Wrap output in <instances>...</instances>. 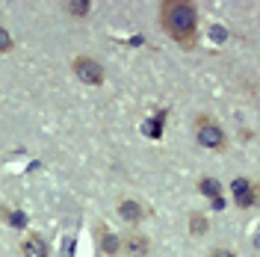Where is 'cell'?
Here are the masks:
<instances>
[{
	"label": "cell",
	"instance_id": "cell-10",
	"mask_svg": "<svg viewBox=\"0 0 260 257\" xmlns=\"http://www.w3.org/2000/svg\"><path fill=\"white\" fill-rule=\"evenodd\" d=\"M204 231H207V216H204V213H192V216H189V234L201 237Z\"/></svg>",
	"mask_w": 260,
	"mask_h": 257
},
{
	"label": "cell",
	"instance_id": "cell-4",
	"mask_svg": "<svg viewBox=\"0 0 260 257\" xmlns=\"http://www.w3.org/2000/svg\"><path fill=\"white\" fill-rule=\"evenodd\" d=\"M21 254L24 257H48V245L39 234H27L21 240Z\"/></svg>",
	"mask_w": 260,
	"mask_h": 257
},
{
	"label": "cell",
	"instance_id": "cell-5",
	"mask_svg": "<svg viewBox=\"0 0 260 257\" xmlns=\"http://www.w3.org/2000/svg\"><path fill=\"white\" fill-rule=\"evenodd\" d=\"M231 189H234V198H237V204H240V207H251V204H254V189H251V183H248L245 177L234 180V183H231Z\"/></svg>",
	"mask_w": 260,
	"mask_h": 257
},
{
	"label": "cell",
	"instance_id": "cell-14",
	"mask_svg": "<svg viewBox=\"0 0 260 257\" xmlns=\"http://www.w3.org/2000/svg\"><path fill=\"white\" fill-rule=\"evenodd\" d=\"M6 50H12V36L0 27V53H6Z\"/></svg>",
	"mask_w": 260,
	"mask_h": 257
},
{
	"label": "cell",
	"instance_id": "cell-12",
	"mask_svg": "<svg viewBox=\"0 0 260 257\" xmlns=\"http://www.w3.org/2000/svg\"><path fill=\"white\" fill-rule=\"evenodd\" d=\"M3 216L9 219V225H15V228L27 225V216H24V213H18V210H3Z\"/></svg>",
	"mask_w": 260,
	"mask_h": 257
},
{
	"label": "cell",
	"instance_id": "cell-1",
	"mask_svg": "<svg viewBox=\"0 0 260 257\" xmlns=\"http://www.w3.org/2000/svg\"><path fill=\"white\" fill-rule=\"evenodd\" d=\"M160 24L178 45L189 48L195 42V27H198V12L189 0H166L160 6Z\"/></svg>",
	"mask_w": 260,
	"mask_h": 257
},
{
	"label": "cell",
	"instance_id": "cell-6",
	"mask_svg": "<svg viewBox=\"0 0 260 257\" xmlns=\"http://www.w3.org/2000/svg\"><path fill=\"white\" fill-rule=\"evenodd\" d=\"M198 189H201V192H204L207 198H210V201H213V207H216V210H219L222 204H225V201H222V186H219V180H213V177H201Z\"/></svg>",
	"mask_w": 260,
	"mask_h": 257
},
{
	"label": "cell",
	"instance_id": "cell-7",
	"mask_svg": "<svg viewBox=\"0 0 260 257\" xmlns=\"http://www.w3.org/2000/svg\"><path fill=\"white\" fill-rule=\"evenodd\" d=\"M121 248H124L127 254H133V257H142V254H148V237L130 234V237H124V240H121Z\"/></svg>",
	"mask_w": 260,
	"mask_h": 257
},
{
	"label": "cell",
	"instance_id": "cell-15",
	"mask_svg": "<svg viewBox=\"0 0 260 257\" xmlns=\"http://www.w3.org/2000/svg\"><path fill=\"white\" fill-rule=\"evenodd\" d=\"M210 257H237V254H234V251H228V248H213Z\"/></svg>",
	"mask_w": 260,
	"mask_h": 257
},
{
	"label": "cell",
	"instance_id": "cell-13",
	"mask_svg": "<svg viewBox=\"0 0 260 257\" xmlns=\"http://www.w3.org/2000/svg\"><path fill=\"white\" fill-rule=\"evenodd\" d=\"M68 12H71V15H86V12H89V0H77V3L71 0V3H68Z\"/></svg>",
	"mask_w": 260,
	"mask_h": 257
},
{
	"label": "cell",
	"instance_id": "cell-2",
	"mask_svg": "<svg viewBox=\"0 0 260 257\" xmlns=\"http://www.w3.org/2000/svg\"><path fill=\"white\" fill-rule=\"evenodd\" d=\"M195 133H198V142L204 145V148H213V151H222V148H225V130L219 127L213 118H207V115L198 118Z\"/></svg>",
	"mask_w": 260,
	"mask_h": 257
},
{
	"label": "cell",
	"instance_id": "cell-9",
	"mask_svg": "<svg viewBox=\"0 0 260 257\" xmlns=\"http://www.w3.org/2000/svg\"><path fill=\"white\" fill-rule=\"evenodd\" d=\"M98 234H101V248H104V251H107L110 257L118 254V248H121V240H118L115 234H110V231H107L104 225L98 228Z\"/></svg>",
	"mask_w": 260,
	"mask_h": 257
},
{
	"label": "cell",
	"instance_id": "cell-11",
	"mask_svg": "<svg viewBox=\"0 0 260 257\" xmlns=\"http://www.w3.org/2000/svg\"><path fill=\"white\" fill-rule=\"evenodd\" d=\"M162 121H166V110H162V113H157V118H154V121H148V124H145L142 130H145L148 136L160 139V136H162Z\"/></svg>",
	"mask_w": 260,
	"mask_h": 257
},
{
	"label": "cell",
	"instance_id": "cell-8",
	"mask_svg": "<svg viewBox=\"0 0 260 257\" xmlns=\"http://www.w3.org/2000/svg\"><path fill=\"white\" fill-rule=\"evenodd\" d=\"M118 213H121V219H127V222H142V219H145V207L136 204V201H130V198L118 204Z\"/></svg>",
	"mask_w": 260,
	"mask_h": 257
},
{
	"label": "cell",
	"instance_id": "cell-3",
	"mask_svg": "<svg viewBox=\"0 0 260 257\" xmlns=\"http://www.w3.org/2000/svg\"><path fill=\"white\" fill-rule=\"evenodd\" d=\"M74 74H77L83 83H89V86L104 83V68H101L92 56H77V59H74Z\"/></svg>",
	"mask_w": 260,
	"mask_h": 257
}]
</instances>
